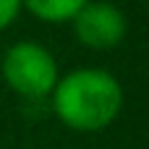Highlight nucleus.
Segmentation results:
<instances>
[{
  "label": "nucleus",
  "mask_w": 149,
  "mask_h": 149,
  "mask_svg": "<svg viewBox=\"0 0 149 149\" xmlns=\"http://www.w3.org/2000/svg\"><path fill=\"white\" fill-rule=\"evenodd\" d=\"M50 94L58 120L81 134L107 128L123 107L120 81L105 68H76L60 76Z\"/></svg>",
  "instance_id": "f257e3e1"
},
{
  "label": "nucleus",
  "mask_w": 149,
  "mask_h": 149,
  "mask_svg": "<svg viewBox=\"0 0 149 149\" xmlns=\"http://www.w3.org/2000/svg\"><path fill=\"white\" fill-rule=\"evenodd\" d=\"M3 81L24 100H42L52 92L55 81L60 79L58 73V60L55 55L31 39L13 42L0 63Z\"/></svg>",
  "instance_id": "f03ea898"
},
{
  "label": "nucleus",
  "mask_w": 149,
  "mask_h": 149,
  "mask_svg": "<svg viewBox=\"0 0 149 149\" xmlns=\"http://www.w3.org/2000/svg\"><path fill=\"white\" fill-rule=\"evenodd\" d=\"M76 39L89 50H113L126 39L128 18L126 13L107 0H89L73 18Z\"/></svg>",
  "instance_id": "7ed1b4c3"
},
{
  "label": "nucleus",
  "mask_w": 149,
  "mask_h": 149,
  "mask_svg": "<svg viewBox=\"0 0 149 149\" xmlns=\"http://www.w3.org/2000/svg\"><path fill=\"white\" fill-rule=\"evenodd\" d=\"M89 0H21V8L42 24H65Z\"/></svg>",
  "instance_id": "20e7f679"
},
{
  "label": "nucleus",
  "mask_w": 149,
  "mask_h": 149,
  "mask_svg": "<svg viewBox=\"0 0 149 149\" xmlns=\"http://www.w3.org/2000/svg\"><path fill=\"white\" fill-rule=\"evenodd\" d=\"M21 0H0V31L13 26L16 18L21 16Z\"/></svg>",
  "instance_id": "39448f33"
}]
</instances>
